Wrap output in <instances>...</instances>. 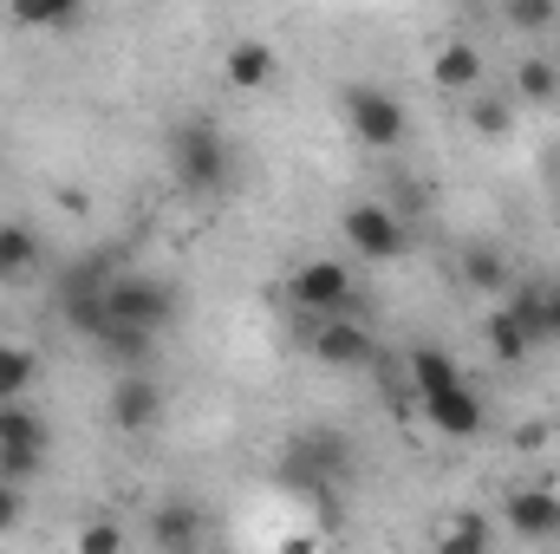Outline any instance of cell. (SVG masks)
<instances>
[{
  "instance_id": "6da1fadb",
  "label": "cell",
  "mask_w": 560,
  "mask_h": 554,
  "mask_svg": "<svg viewBox=\"0 0 560 554\" xmlns=\"http://www.w3.org/2000/svg\"><path fill=\"white\" fill-rule=\"evenodd\" d=\"M170 176L183 196H222L235 183V150L209 118H183L170 131Z\"/></svg>"
},
{
  "instance_id": "7a4b0ae2",
  "label": "cell",
  "mask_w": 560,
  "mask_h": 554,
  "mask_svg": "<svg viewBox=\"0 0 560 554\" xmlns=\"http://www.w3.org/2000/svg\"><path fill=\"white\" fill-rule=\"evenodd\" d=\"M287 300L313 320V326H326V320H359L352 313V268L346 262H300L293 275H287Z\"/></svg>"
},
{
  "instance_id": "3957f363",
  "label": "cell",
  "mask_w": 560,
  "mask_h": 554,
  "mask_svg": "<svg viewBox=\"0 0 560 554\" xmlns=\"http://www.w3.org/2000/svg\"><path fill=\"white\" fill-rule=\"evenodd\" d=\"M105 313H112L118 326L163 333V326L176 320V287L156 280V275H143V268H125V275H112V287H105Z\"/></svg>"
},
{
  "instance_id": "277c9868",
  "label": "cell",
  "mask_w": 560,
  "mask_h": 554,
  "mask_svg": "<svg viewBox=\"0 0 560 554\" xmlns=\"http://www.w3.org/2000/svg\"><path fill=\"white\" fill-rule=\"evenodd\" d=\"M339 235H346V249L365 255V262H398V255L411 249V229H405V216H398L392 203H346Z\"/></svg>"
},
{
  "instance_id": "5b68a950",
  "label": "cell",
  "mask_w": 560,
  "mask_h": 554,
  "mask_svg": "<svg viewBox=\"0 0 560 554\" xmlns=\"http://www.w3.org/2000/svg\"><path fill=\"white\" fill-rule=\"evenodd\" d=\"M346 125H352V138L365 143V150H385V157L411 131L398 92H385V85H346Z\"/></svg>"
},
{
  "instance_id": "8992f818",
  "label": "cell",
  "mask_w": 560,
  "mask_h": 554,
  "mask_svg": "<svg viewBox=\"0 0 560 554\" xmlns=\"http://www.w3.org/2000/svg\"><path fill=\"white\" fill-rule=\"evenodd\" d=\"M105 417H112V430H125V437L156 430V424H163V385H156L150 372H118Z\"/></svg>"
},
{
  "instance_id": "52a82bcc",
  "label": "cell",
  "mask_w": 560,
  "mask_h": 554,
  "mask_svg": "<svg viewBox=\"0 0 560 554\" xmlns=\"http://www.w3.org/2000/svg\"><path fill=\"white\" fill-rule=\"evenodd\" d=\"M313 359L332 372H365L378 359V339L365 320H326V326H313Z\"/></svg>"
},
{
  "instance_id": "ba28073f",
  "label": "cell",
  "mask_w": 560,
  "mask_h": 554,
  "mask_svg": "<svg viewBox=\"0 0 560 554\" xmlns=\"http://www.w3.org/2000/svg\"><path fill=\"white\" fill-rule=\"evenodd\" d=\"M482 79H489V53H482L476 39H450V46H436V59H430V85H436V92L476 99Z\"/></svg>"
},
{
  "instance_id": "9c48e42d",
  "label": "cell",
  "mask_w": 560,
  "mask_h": 554,
  "mask_svg": "<svg viewBox=\"0 0 560 554\" xmlns=\"http://www.w3.org/2000/svg\"><path fill=\"white\" fill-rule=\"evenodd\" d=\"M423 417L443 430V437H476L482 424H489V405L476 399V385H450V392H430V399H418Z\"/></svg>"
},
{
  "instance_id": "30bf717a",
  "label": "cell",
  "mask_w": 560,
  "mask_h": 554,
  "mask_svg": "<svg viewBox=\"0 0 560 554\" xmlns=\"http://www.w3.org/2000/svg\"><path fill=\"white\" fill-rule=\"evenodd\" d=\"M502 522H509L522 542H555L560 535V496H548V489H515V496L502 503Z\"/></svg>"
},
{
  "instance_id": "8fae6325",
  "label": "cell",
  "mask_w": 560,
  "mask_h": 554,
  "mask_svg": "<svg viewBox=\"0 0 560 554\" xmlns=\"http://www.w3.org/2000/svg\"><path fill=\"white\" fill-rule=\"evenodd\" d=\"M150 542H156V554H196L202 549V509L196 503H156Z\"/></svg>"
},
{
  "instance_id": "7c38bea8",
  "label": "cell",
  "mask_w": 560,
  "mask_h": 554,
  "mask_svg": "<svg viewBox=\"0 0 560 554\" xmlns=\"http://www.w3.org/2000/svg\"><path fill=\"white\" fill-rule=\"evenodd\" d=\"M275 72H280V53L268 39H235L229 59H222V79L235 92H261V85H275Z\"/></svg>"
},
{
  "instance_id": "4fadbf2b",
  "label": "cell",
  "mask_w": 560,
  "mask_h": 554,
  "mask_svg": "<svg viewBox=\"0 0 560 554\" xmlns=\"http://www.w3.org/2000/svg\"><path fill=\"white\" fill-rule=\"evenodd\" d=\"M39 262H46L39 235H33L26 222H0V287H20V280H33V275H39Z\"/></svg>"
},
{
  "instance_id": "5bb4252c",
  "label": "cell",
  "mask_w": 560,
  "mask_h": 554,
  "mask_svg": "<svg viewBox=\"0 0 560 554\" xmlns=\"http://www.w3.org/2000/svg\"><path fill=\"white\" fill-rule=\"evenodd\" d=\"M482 339H489V359H495V366H522V359L535 353V339L522 333V320H515L509 307H495V313L482 320Z\"/></svg>"
},
{
  "instance_id": "9a60e30c",
  "label": "cell",
  "mask_w": 560,
  "mask_h": 554,
  "mask_svg": "<svg viewBox=\"0 0 560 554\" xmlns=\"http://www.w3.org/2000/svg\"><path fill=\"white\" fill-rule=\"evenodd\" d=\"M405 366H411V385H418V399H430V392H450V385H469V379H463V366H456L443 346H418Z\"/></svg>"
},
{
  "instance_id": "2e32d148",
  "label": "cell",
  "mask_w": 560,
  "mask_h": 554,
  "mask_svg": "<svg viewBox=\"0 0 560 554\" xmlns=\"http://www.w3.org/2000/svg\"><path fill=\"white\" fill-rule=\"evenodd\" d=\"M489 549H495V529H489V516H482V509L450 516V522H443V535H436V554H489Z\"/></svg>"
},
{
  "instance_id": "e0dca14e",
  "label": "cell",
  "mask_w": 560,
  "mask_h": 554,
  "mask_svg": "<svg viewBox=\"0 0 560 554\" xmlns=\"http://www.w3.org/2000/svg\"><path fill=\"white\" fill-rule=\"evenodd\" d=\"M560 99V66L548 53H528L515 66V105H555Z\"/></svg>"
},
{
  "instance_id": "ac0fdd59",
  "label": "cell",
  "mask_w": 560,
  "mask_h": 554,
  "mask_svg": "<svg viewBox=\"0 0 560 554\" xmlns=\"http://www.w3.org/2000/svg\"><path fill=\"white\" fill-rule=\"evenodd\" d=\"M92 346H98V353H112V359H118V372H143V366H150V353H156V333H138V326H118V320H112Z\"/></svg>"
},
{
  "instance_id": "d6986e66",
  "label": "cell",
  "mask_w": 560,
  "mask_h": 554,
  "mask_svg": "<svg viewBox=\"0 0 560 554\" xmlns=\"http://www.w3.org/2000/svg\"><path fill=\"white\" fill-rule=\"evenodd\" d=\"M469 131L489 143H502L509 131H515V99H495V92H476L469 99Z\"/></svg>"
},
{
  "instance_id": "ffe728a7",
  "label": "cell",
  "mask_w": 560,
  "mask_h": 554,
  "mask_svg": "<svg viewBox=\"0 0 560 554\" xmlns=\"http://www.w3.org/2000/svg\"><path fill=\"white\" fill-rule=\"evenodd\" d=\"M0 450H46V424L33 405H0Z\"/></svg>"
},
{
  "instance_id": "44dd1931",
  "label": "cell",
  "mask_w": 560,
  "mask_h": 554,
  "mask_svg": "<svg viewBox=\"0 0 560 554\" xmlns=\"http://www.w3.org/2000/svg\"><path fill=\"white\" fill-rule=\"evenodd\" d=\"M33 372H39V359L26 346H0V405H26Z\"/></svg>"
},
{
  "instance_id": "7402d4cb",
  "label": "cell",
  "mask_w": 560,
  "mask_h": 554,
  "mask_svg": "<svg viewBox=\"0 0 560 554\" xmlns=\"http://www.w3.org/2000/svg\"><path fill=\"white\" fill-rule=\"evenodd\" d=\"M463 280H469L476 293H502V287H509V262H502L495 249H469V255H463Z\"/></svg>"
},
{
  "instance_id": "603a6c76",
  "label": "cell",
  "mask_w": 560,
  "mask_h": 554,
  "mask_svg": "<svg viewBox=\"0 0 560 554\" xmlns=\"http://www.w3.org/2000/svg\"><path fill=\"white\" fill-rule=\"evenodd\" d=\"M502 26H515V33H555L560 7L555 0H509V7H502Z\"/></svg>"
},
{
  "instance_id": "cb8c5ba5",
  "label": "cell",
  "mask_w": 560,
  "mask_h": 554,
  "mask_svg": "<svg viewBox=\"0 0 560 554\" xmlns=\"http://www.w3.org/2000/svg\"><path fill=\"white\" fill-rule=\"evenodd\" d=\"M72 554H125V522H112V516H92V522L72 535Z\"/></svg>"
},
{
  "instance_id": "d4e9b609",
  "label": "cell",
  "mask_w": 560,
  "mask_h": 554,
  "mask_svg": "<svg viewBox=\"0 0 560 554\" xmlns=\"http://www.w3.org/2000/svg\"><path fill=\"white\" fill-rule=\"evenodd\" d=\"M13 20H20V26H46V33H72V26L85 20V7H72V0H59V7H20Z\"/></svg>"
},
{
  "instance_id": "484cf974",
  "label": "cell",
  "mask_w": 560,
  "mask_h": 554,
  "mask_svg": "<svg viewBox=\"0 0 560 554\" xmlns=\"http://www.w3.org/2000/svg\"><path fill=\"white\" fill-rule=\"evenodd\" d=\"M509 313L522 320V333H528L535 346L548 339V293H515V300H509Z\"/></svg>"
},
{
  "instance_id": "4316f807",
  "label": "cell",
  "mask_w": 560,
  "mask_h": 554,
  "mask_svg": "<svg viewBox=\"0 0 560 554\" xmlns=\"http://www.w3.org/2000/svg\"><path fill=\"white\" fill-rule=\"evenodd\" d=\"M39 470H46V450H0V483L26 489V483H33Z\"/></svg>"
},
{
  "instance_id": "83f0119b",
  "label": "cell",
  "mask_w": 560,
  "mask_h": 554,
  "mask_svg": "<svg viewBox=\"0 0 560 554\" xmlns=\"http://www.w3.org/2000/svg\"><path fill=\"white\" fill-rule=\"evenodd\" d=\"M26 522V489H13V483H0V535H13Z\"/></svg>"
},
{
  "instance_id": "f1b7e54d",
  "label": "cell",
  "mask_w": 560,
  "mask_h": 554,
  "mask_svg": "<svg viewBox=\"0 0 560 554\" xmlns=\"http://www.w3.org/2000/svg\"><path fill=\"white\" fill-rule=\"evenodd\" d=\"M275 554H319V542H313V535H287Z\"/></svg>"
},
{
  "instance_id": "f546056e",
  "label": "cell",
  "mask_w": 560,
  "mask_h": 554,
  "mask_svg": "<svg viewBox=\"0 0 560 554\" xmlns=\"http://www.w3.org/2000/svg\"><path fill=\"white\" fill-rule=\"evenodd\" d=\"M548 339H560V287L548 293Z\"/></svg>"
}]
</instances>
